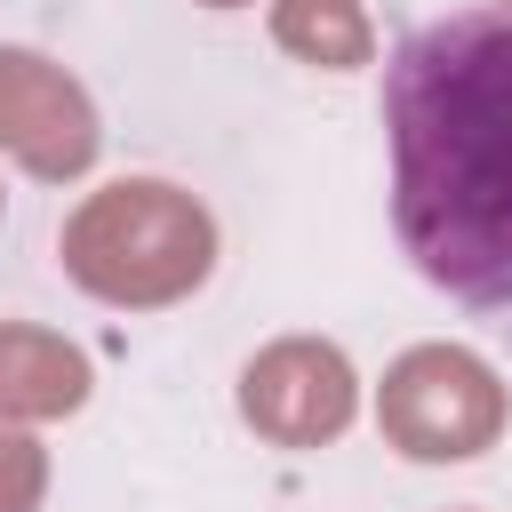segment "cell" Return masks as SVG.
<instances>
[{
	"label": "cell",
	"mask_w": 512,
	"mask_h": 512,
	"mask_svg": "<svg viewBox=\"0 0 512 512\" xmlns=\"http://www.w3.org/2000/svg\"><path fill=\"white\" fill-rule=\"evenodd\" d=\"M392 232L456 304L512 312V16L416 24L384 64Z\"/></svg>",
	"instance_id": "cell-1"
},
{
	"label": "cell",
	"mask_w": 512,
	"mask_h": 512,
	"mask_svg": "<svg viewBox=\"0 0 512 512\" xmlns=\"http://www.w3.org/2000/svg\"><path fill=\"white\" fill-rule=\"evenodd\" d=\"M56 256L72 288H88L96 304L160 312L216 272V216L168 176H120L64 216Z\"/></svg>",
	"instance_id": "cell-2"
},
{
	"label": "cell",
	"mask_w": 512,
	"mask_h": 512,
	"mask_svg": "<svg viewBox=\"0 0 512 512\" xmlns=\"http://www.w3.org/2000/svg\"><path fill=\"white\" fill-rule=\"evenodd\" d=\"M504 384L464 344H408L376 384V432L408 464H464L504 440Z\"/></svg>",
	"instance_id": "cell-3"
},
{
	"label": "cell",
	"mask_w": 512,
	"mask_h": 512,
	"mask_svg": "<svg viewBox=\"0 0 512 512\" xmlns=\"http://www.w3.org/2000/svg\"><path fill=\"white\" fill-rule=\"evenodd\" d=\"M240 416L272 448H320L360 416V376L320 336H280L240 368Z\"/></svg>",
	"instance_id": "cell-4"
},
{
	"label": "cell",
	"mask_w": 512,
	"mask_h": 512,
	"mask_svg": "<svg viewBox=\"0 0 512 512\" xmlns=\"http://www.w3.org/2000/svg\"><path fill=\"white\" fill-rule=\"evenodd\" d=\"M96 144L104 128H96L88 88L40 48H0V152L40 184H72L88 176Z\"/></svg>",
	"instance_id": "cell-5"
},
{
	"label": "cell",
	"mask_w": 512,
	"mask_h": 512,
	"mask_svg": "<svg viewBox=\"0 0 512 512\" xmlns=\"http://www.w3.org/2000/svg\"><path fill=\"white\" fill-rule=\"evenodd\" d=\"M88 400V352L56 328L0 320V424H48Z\"/></svg>",
	"instance_id": "cell-6"
},
{
	"label": "cell",
	"mask_w": 512,
	"mask_h": 512,
	"mask_svg": "<svg viewBox=\"0 0 512 512\" xmlns=\"http://www.w3.org/2000/svg\"><path fill=\"white\" fill-rule=\"evenodd\" d=\"M272 40L296 64H320V72H360L376 56L360 0H272Z\"/></svg>",
	"instance_id": "cell-7"
},
{
	"label": "cell",
	"mask_w": 512,
	"mask_h": 512,
	"mask_svg": "<svg viewBox=\"0 0 512 512\" xmlns=\"http://www.w3.org/2000/svg\"><path fill=\"white\" fill-rule=\"evenodd\" d=\"M40 496H48V448L0 424V512H40Z\"/></svg>",
	"instance_id": "cell-8"
},
{
	"label": "cell",
	"mask_w": 512,
	"mask_h": 512,
	"mask_svg": "<svg viewBox=\"0 0 512 512\" xmlns=\"http://www.w3.org/2000/svg\"><path fill=\"white\" fill-rule=\"evenodd\" d=\"M208 8H240V0H208Z\"/></svg>",
	"instance_id": "cell-9"
},
{
	"label": "cell",
	"mask_w": 512,
	"mask_h": 512,
	"mask_svg": "<svg viewBox=\"0 0 512 512\" xmlns=\"http://www.w3.org/2000/svg\"><path fill=\"white\" fill-rule=\"evenodd\" d=\"M504 16H512V8H504Z\"/></svg>",
	"instance_id": "cell-10"
}]
</instances>
